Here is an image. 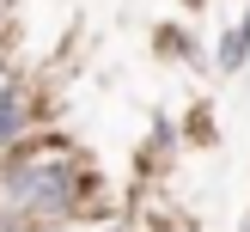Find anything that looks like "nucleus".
I'll return each instance as SVG.
<instances>
[{"label": "nucleus", "mask_w": 250, "mask_h": 232, "mask_svg": "<svg viewBox=\"0 0 250 232\" xmlns=\"http://www.w3.org/2000/svg\"><path fill=\"white\" fill-rule=\"evenodd\" d=\"M12 202L19 208H73V165L61 153H49V159H31V165H19L12 171Z\"/></svg>", "instance_id": "f257e3e1"}, {"label": "nucleus", "mask_w": 250, "mask_h": 232, "mask_svg": "<svg viewBox=\"0 0 250 232\" xmlns=\"http://www.w3.org/2000/svg\"><path fill=\"white\" fill-rule=\"evenodd\" d=\"M24 110H31V92H24V85H6V92H0V147L24 128Z\"/></svg>", "instance_id": "f03ea898"}, {"label": "nucleus", "mask_w": 250, "mask_h": 232, "mask_svg": "<svg viewBox=\"0 0 250 232\" xmlns=\"http://www.w3.org/2000/svg\"><path fill=\"white\" fill-rule=\"evenodd\" d=\"M244 55H250V12L238 24H232V37L220 43V73H232V67H244Z\"/></svg>", "instance_id": "7ed1b4c3"}]
</instances>
